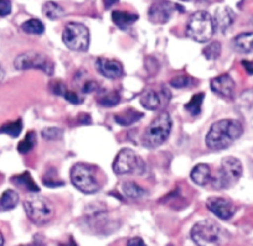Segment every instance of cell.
<instances>
[{
	"label": "cell",
	"instance_id": "cell-1",
	"mask_svg": "<svg viewBox=\"0 0 253 246\" xmlns=\"http://www.w3.org/2000/svg\"><path fill=\"white\" fill-rule=\"evenodd\" d=\"M243 133L242 124L235 119H222L212 124L206 134L205 143L210 150L221 151L230 147Z\"/></svg>",
	"mask_w": 253,
	"mask_h": 246
},
{
	"label": "cell",
	"instance_id": "cell-2",
	"mask_svg": "<svg viewBox=\"0 0 253 246\" xmlns=\"http://www.w3.org/2000/svg\"><path fill=\"white\" fill-rule=\"evenodd\" d=\"M191 239L198 246H226L230 234L213 220H201L191 229Z\"/></svg>",
	"mask_w": 253,
	"mask_h": 246
},
{
	"label": "cell",
	"instance_id": "cell-3",
	"mask_svg": "<svg viewBox=\"0 0 253 246\" xmlns=\"http://www.w3.org/2000/svg\"><path fill=\"white\" fill-rule=\"evenodd\" d=\"M215 21L208 11H196L190 16L187 23L186 34L191 40L205 43L212 38L215 34Z\"/></svg>",
	"mask_w": 253,
	"mask_h": 246
},
{
	"label": "cell",
	"instance_id": "cell-4",
	"mask_svg": "<svg viewBox=\"0 0 253 246\" xmlns=\"http://www.w3.org/2000/svg\"><path fill=\"white\" fill-rule=\"evenodd\" d=\"M172 129L171 116L167 111L157 116L152 123L148 125L144 134V142L149 147H159L169 138Z\"/></svg>",
	"mask_w": 253,
	"mask_h": 246
},
{
	"label": "cell",
	"instance_id": "cell-5",
	"mask_svg": "<svg viewBox=\"0 0 253 246\" xmlns=\"http://www.w3.org/2000/svg\"><path fill=\"white\" fill-rule=\"evenodd\" d=\"M26 215L38 225L48 223L55 215V208L48 199L41 196H33L24 202Z\"/></svg>",
	"mask_w": 253,
	"mask_h": 246
},
{
	"label": "cell",
	"instance_id": "cell-6",
	"mask_svg": "<svg viewBox=\"0 0 253 246\" xmlns=\"http://www.w3.org/2000/svg\"><path fill=\"white\" fill-rule=\"evenodd\" d=\"M72 184L84 194H93L99 191V183L93 169L86 163H76L70 172Z\"/></svg>",
	"mask_w": 253,
	"mask_h": 246
},
{
	"label": "cell",
	"instance_id": "cell-7",
	"mask_svg": "<svg viewBox=\"0 0 253 246\" xmlns=\"http://www.w3.org/2000/svg\"><path fill=\"white\" fill-rule=\"evenodd\" d=\"M242 176V163L238 158L228 156L221 162V167L216 176H212L211 182L215 188H227L231 184L236 183Z\"/></svg>",
	"mask_w": 253,
	"mask_h": 246
},
{
	"label": "cell",
	"instance_id": "cell-8",
	"mask_svg": "<svg viewBox=\"0 0 253 246\" xmlns=\"http://www.w3.org/2000/svg\"><path fill=\"white\" fill-rule=\"evenodd\" d=\"M63 43L72 51L84 52L89 47V30L80 23H69L62 33Z\"/></svg>",
	"mask_w": 253,
	"mask_h": 246
},
{
	"label": "cell",
	"instance_id": "cell-9",
	"mask_svg": "<svg viewBox=\"0 0 253 246\" xmlns=\"http://www.w3.org/2000/svg\"><path fill=\"white\" fill-rule=\"evenodd\" d=\"M14 66L19 70H40L47 75H52L55 72L52 61L43 53L35 52V51H29L19 55L14 61Z\"/></svg>",
	"mask_w": 253,
	"mask_h": 246
},
{
	"label": "cell",
	"instance_id": "cell-10",
	"mask_svg": "<svg viewBox=\"0 0 253 246\" xmlns=\"http://www.w3.org/2000/svg\"><path fill=\"white\" fill-rule=\"evenodd\" d=\"M144 163L142 158L130 148H123L118 152L113 162V171L117 175L142 174Z\"/></svg>",
	"mask_w": 253,
	"mask_h": 246
},
{
	"label": "cell",
	"instance_id": "cell-11",
	"mask_svg": "<svg viewBox=\"0 0 253 246\" xmlns=\"http://www.w3.org/2000/svg\"><path fill=\"white\" fill-rule=\"evenodd\" d=\"M206 207L221 220H230L235 215L236 208L228 199L222 197H210L206 201Z\"/></svg>",
	"mask_w": 253,
	"mask_h": 246
},
{
	"label": "cell",
	"instance_id": "cell-12",
	"mask_svg": "<svg viewBox=\"0 0 253 246\" xmlns=\"http://www.w3.org/2000/svg\"><path fill=\"white\" fill-rule=\"evenodd\" d=\"M176 8L177 6H175L170 1H165V0L157 1L150 6L149 13H148L150 23L155 24V25H163V24L168 23Z\"/></svg>",
	"mask_w": 253,
	"mask_h": 246
},
{
	"label": "cell",
	"instance_id": "cell-13",
	"mask_svg": "<svg viewBox=\"0 0 253 246\" xmlns=\"http://www.w3.org/2000/svg\"><path fill=\"white\" fill-rule=\"evenodd\" d=\"M170 101V92L169 89L162 87V91H147L145 93L142 94L140 97V104L143 105V108H145L147 110H158V109L162 108L164 105V103H168Z\"/></svg>",
	"mask_w": 253,
	"mask_h": 246
},
{
	"label": "cell",
	"instance_id": "cell-14",
	"mask_svg": "<svg viewBox=\"0 0 253 246\" xmlns=\"http://www.w3.org/2000/svg\"><path fill=\"white\" fill-rule=\"evenodd\" d=\"M97 70L103 77L109 78V79H117L124 74V68L122 63L117 60L112 58L99 57L96 62Z\"/></svg>",
	"mask_w": 253,
	"mask_h": 246
},
{
	"label": "cell",
	"instance_id": "cell-15",
	"mask_svg": "<svg viewBox=\"0 0 253 246\" xmlns=\"http://www.w3.org/2000/svg\"><path fill=\"white\" fill-rule=\"evenodd\" d=\"M211 89L216 94L225 98H231L235 92V80L232 79L230 74H221L211 79Z\"/></svg>",
	"mask_w": 253,
	"mask_h": 246
},
{
	"label": "cell",
	"instance_id": "cell-16",
	"mask_svg": "<svg viewBox=\"0 0 253 246\" xmlns=\"http://www.w3.org/2000/svg\"><path fill=\"white\" fill-rule=\"evenodd\" d=\"M191 179H193L194 183H196L198 186H206L211 182L212 179V174H211V169L209 165L206 163H199L193 169L191 174Z\"/></svg>",
	"mask_w": 253,
	"mask_h": 246
},
{
	"label": "cell",
	"instance_id": "cell-17",
	"mask_svg": "<svg viewBox=\"0 0 253 246\" xmlns=\"http://www.w3.org/2000/svg\"><path fill=\"white\" fill-rule=\"evenodd\" d=\"M215 26H217L222 33H225L235 21V13L228 6L218 8L215 13Z\"/></svg>",
	"mask_w": 253,
	"mask_h": 246
},
{
	"label": "cell",
	"instance_id": "cell-18",
	"mask_svg": "<svg viewBox=\"0 0 253 246\" xmlns=\"http://www.w3.org/2000/svg\"><path fill=\"white\" fill-rule=\"evenodd\" d=\"M232 46L237 52H253V33H242L232 40Z\"/></svg>",
	"mask_w": 253,
	"mask_h": 246
},
{
	"label": "cell",
	"instance_id": "cell-19",
	"mask_svg": "<svg viewBox=\"0 0 253 246\" xmlns=\"http://www.w3.org/2000/svg\"><path fill=\"white\" fill-rule=\"evenodd\" d=\"M11 182L18 187H21V188L26 189L28 192H31V193H38L40 191V188L34 182L30 172H23V174L13 176L11 177Z\"/></svg>",
	"mask_w": 253,
	"mask_h": 246
},
{
	"label": "cell",
	"instance_id": "cell-20",
	"mask_svg": "<svg viewBox=\"0 0 253 246\" xmlns=\"http://www.w3.org/2000/svg\"><path fill=\"white\" fill-rule=\"evenodd\" d=\"M138 18H139V16H138L137 14H132L128 13V11L122 10L113 11V14H112V20H113V23L121 29L129 28L130 25H133V24L138 20Z\"/></svg>",
	"mask_w": 253,
	"mask_h": 246
},
{
	"label": "cell",
	"instance_id": "cell-21",
	"mask_svg": "<svg viewBox=\"0 0 253 246\" xmlns=\"http://www.w3.org/2000/svg\"><path fill=\"white\" fill-rule=\"evenodd\" d=\"M142 118H143L142 113L129 108V109H126V110L122 111V113L117 114V115L114 116V120L117 121V124H119V125L122 126H130L133 125V124L137 123V121H139Z\"/></svg>",
	"mask_w": 253,
	"mask_h": 246
},
{
	"label": "cell",
	"instance_id": "cell-22",
	"mask_svg": "<svg viewBox=\"0 0 253 246\" xmlns=\"http://www.w3.org/2000/svg\"><path fill=\"white\" fill-rule=\"evenodd\" d=\"M19 203V194L13 189H8L0 197V211H9Z\"/></svg>",
	"mask_w": 253,
	"mask_h": 246
},
{
	"label": "cell",
	"instance_id": "cell-23",
	"mask_svg": "<svg viewBox=\"0 0 253 246\" xmlns=\"http://www.w3.org/2000/svg\"><path fill=\"white\" fill-rule=\"evenodd\" d=\"M204 98H205V94L204 93H198L195 94V96H193L191 99L185 104V110H186L190 115H199V114L201 113V106H203Z\"/></svg>",
	"mask_w": 253,
	"mask_h": 246
},
{
	"label": "cell",
	"instance_id": "cell-24",
	"mask_svg": "<svg viewBox=\"0 0 253 246\" xmlns=\"http://www.w3.org/2000/svg\"><path fill=\"white\" fill-rule=\"evenodd\" d=\"M122 191L126 197H129L132 199H139L147 194V191L139 186V184L134 183V182H126L122 186Z\"/></svg>",
	"mask_w": 253,
	"mask_h": 246
},
{
	"label": "cell",
	"instance_id": "cell-25",
	"mask_svg": "<svg viewBox=\"0 0 253 246\" xmlns=\"http://www.w3.org/2000/svg\"><path fill=\"white\" fill-rule=\"evenodd\" d=\"M42 13L46 18L51 19V20H57V19H61L65 16V10L57 3H55V1H47L42 6Z\"/></svg>",
	"mask_w": 253,
	"mask_h": 246
},
{
	"label": "cell",
	"instance_id": "cell-26",
	"mask_svg": "<svg viewBox=\"0 0 253 246\" xmlns=\"http://www.w3.org/2000/svg\"><path fill=\"white\" fill-rule=\"evenodd\" d=\"M21 130H23V120L21 119L5 123L4 125L0 126V134H6V135H10L13 138H18Z\"/></svg>",
	"mask_w": 253,
	"mask_h": 246
},
{
	"label": "cell",
	"instance_id": "cell-27",
	"mask_svg": "<svg viewBox=\"0 0 253 246\" xmlns=\"http://www.w3.org/2000/svg\"><path fill=\"white\" fill-rule=\"evenodd\" d=\"M21 29H23L26 34L41 35V34H43V31H45V25H43L42 21H40L39 19H30V20L25 21V23L21 25Z\"/></svg>",
	"mask_w": 253,
	"mask_h": 246
},
{
	"label": "cell",
	"instance_id": "cell-28",
	"mask_svg": "<svg viewBox=\"0 0 253 246\" xmlns=\"http://www.w3.org/2000/svg\"><path fill=\"white\" fill-rule=\"evenodd\" d=\"M121 101V96H119L118 92L113 91L109 92V93H103L97 98L99 105L104 106V108H112V106H116L117 104Z\"/></svg>",
	"mask_w": 253,
	"mask_h": 246
},
{
	"label": "cell",
	"instance_id": "cell-29",
	"mask_svg": "<svg viewBox=\"0 0 253 246\" xmlns=\"http://www.w3.org/2000/svg\"><path fill=\"white\" fill-rule=\"evenodd\" d=\"M35 145H36V134L34 133V131H29V133L26 134L25 138L19 142L18 151L20 153H23V155H25V153L30 152V151L35 147Z\"/></svg>",
	"mask_w": 253,
	"mask_h": 246
},
{
	"label": "cell",
	"instance_id": "cell-30",
	"mask_svg": "<svg viewBox=\"0 0 253 246\" xmlns=\"http://www.w3.org/2000/svg\"><path fill=\"white\" fill-rule=\"evenodd\" d=\"M170 84H171V87H174V88H177V89L190 88V87L194 84V79L186 74L176 75V77L171 78Z\"/></svg>",
	"mask_w": 253,
	"mask_h": 246
},
{
	"label": "cell",
	"instance_id": "cell-31",
	"mask_svg": "<svg viewBox=\"0 0 253 246\" xmlns=\"http://www.w3.org/2000/svg\"><path fill=\"white\" fill-rule=\"evenodd\" d=\"M221 50H222V48H221V43L216 41V42H211L210 45H208L205 48H204L203 55L206 60L212 61L220 57Z\"/></svg>",
	"mask_w": 253,
	"mask_h": 246
},
{
	"label": "cell",
	"instance_id": "cell-32",
	"mask_svg": "<svg viewBox=\"0 0 253 246\" xmlns=\"http://www.w3.org/2000/svg\"><path fill=\"white\" fill-rule=\"evenodd\" d=\"M42 182L46 187H50V188H56V187L63 186V182L57 179V174H56V171L53 169L48 170L46 172L42 178Z\"/></svg>",
	"mask_w": 253,
	"mask_h": 246
},
{
	"label": "cell",
	"instance_id": "cell-33",
	"mask_svg": "<svg viewBox=\"0 0 253 246\" xmlns=\"http://www.w3.org/2000/svg\"><path fill=\"white\" fill-rule=\"evenodd\" d=\"M50 89L55 96H61V97L65 96V93L67 92L66 86H65V83L61 82V80H53V82H51Z\"/></svg>",
	"mask_w": 253,
	"mask_h": 246
},
{
	"label": "cell",
	"instance_id": "cell-34",
	"mask_svg": "<svg viewBox=\"0 0 253 246\" xmlns=\"http://www.w3.org/2000/svg\"><path fill=\"white\" fill-rule=\"evenodd\" d=\"M62 135V130L58 128H47L42 130V138L46 140H56Z\"/></svg>",
	"mask_w": 253,
	"mask_h": 246
},
{
	"label": "cell",
	"instance_id": "cell-35",
	"mask_svg": "<svg viewBox=\"0 0 253 246\" xmlns=\"http://www.w3.org/2000/svg\"><path fill=\"white\" fill-rule=\"evenodd\" d=\"M11 13V1L10 0H0V16H8Z\"/></svg>",
	"mask_w": 253,
	"mask_h": 246
},
{
	"label": "cell",
	"instance_id": "cell-36",
	"mask_svg": "<svg viewBox=\"0 0 253 246\" xmlns=\"http://www.w3.org/2000/svg\"><path fill=\"white\" fill-rule=\"evenodd\" d=\"M63 98L66 99L67 102H70L71 104H80V103H82V101H84V99H82L79 94L75 93V92H70V91H67L66 93H65Z\"/></svg>",
	"mask_w": 253,
	"mask_h": 246
},
{
	"label": "cell",
	"instance_id": "cell-37",
	"mask_svg": "<svg viewBox=\"0 0 253 246\" xmlns=\"http://www.w3.org/2000/svg\"><path fill=\"white\" fill-rule=\"evenodd\" d=\"M98 89V83L94 82V80H89V82H86L82 87V93L84 94H89V93H93Z\"/></svg>",
	"mask_w": 253,
	"mask_h": 246
},
{
	"label": "cell",
	"instance_id": "cell-38",
	"mask_svg": "<svg viewBox=\"0 0 253 246\" xmlns=\"http://www.w3.org/2000/svg\"><path fill=\"white\" fill-rule=\"evenodd\" d=\"M242 66H243V68H245L246 72H247L248 74L253 75V61L243 60L242 61Z\"/></svg>",
	"mask_w": 253,
	"mask_h": 246
},
{
	"label": "cell",
	"instance_id": "cell-39",
	"mask_svg": "<svg viewBox=\"0 0 253 246\" xmlns=\"http://www.w3.org/2000/svg\"><path fill=\"white\" fill-rule=\"evenodd\" d=\"M126 246H147V245H145V243L143 241V239L133 238V239H130L129 241H128Z\"/></svg>",
	"mask_w": 253,
	"mask_h": 246
},
{
	"label": "cell",
	"instance_id": "cell-40",
	"mask_svg": "<svg viewBox=\"0 0 253 246\" xmlns=\"http://www.w3.org/2000/svg\"><path fill=\"white\" fill-rule=\"evenodd\" d=\"M118 1H119V0H103L104 8H106V9L112 8V6H113L116 3H118Z\"/></svg>",
	"mask_w": 253,
	"mask_h": 246
},
{
	"label": "cell",
	"instance_id": "cell-41",
	"mask_svg": "<svg viewBox=\"0 0 253 246\" xmlns=\"http://www.w3.org/2000/svg\"><path fill=\"white\" fill-rule=\"evenodd\" d=\"M60 246H77L76 243H75V240L72 238H70L69 241H66V243H61Z\"/></svg>",
	"mask_w": 253,
	"mask_h": 246
},
{
	"label": "cell",
	"instance_id": "cell-42",
	"mask_svg": "<svg viewBox=\"0 0 253 246\" xmlns=\"http://www.w3.org/2000/svg\"><path fill=\"white\" fill-rule=\"evenodd\" d=\"M4 75H5V72H4V70L1 67H0V82L4 79Z\"/></svg>",
	"mask_w": 253,
	"mask_h": 246
},
{
	"label": "cell",
	"instance_id": "cell-43",
	"mask_svg": "<svg viewBox=\"0 0 253 246\" xmlns=\"http://www.w3.org/2000/svg\"><path fill=\"white\" fill-rule=\"evenodd\" d=\"M0 246H4V236L1 231H0Z\"/></svg>",
	"mask_w": 253,
	"mask_h": 246
},
{
	"label": "cell",
	"instance_id": "cell-44",
	"mask_svg": "<svg viewBox=\"0 0 253 246\" xmlns=\"http://www.w3.org/2000/svg\"><path fill=\"white\" fill-rule=\"evenodd\" d=\"M181 1H187V3H190V1H199V0H181Z\"/></svg>",
	"mask_w": 253,
	"mask_h": 246
},
{
	"label": "cell",
	"instance_id": "cell-45",
	"mask_svg": "<svg viewBox=\"0 0 253 246\" xmlns=\"http://www.w3.org/2000/svg\"><path fill=\"white\" fill-rule=\"evenodd\" d=\"M19 246H25V245H19Z\"/></svg>",
	"mask_w": 253,
	"mask_h": 246
},
{
	"label": "cell",
	"instance_id": "cell-46",
	"mask_svg": "<svg viewBox=\"0 0 253 246\" xmlns=\"http://www.w3.org/2000/svg\"><path fill=\"white\" fill-rule=\"evenodd\" d=\"M157 1H160V0H157Z\"/></svg>",
	"mask_w": 253,
	"mask_h": 246
}]
</instances>
